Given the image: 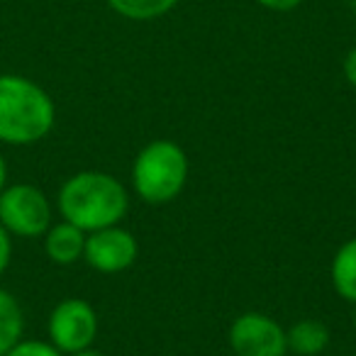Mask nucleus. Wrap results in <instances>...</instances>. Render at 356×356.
Masks as SVG:
<instances>
[{"label": "nucleus", "mask_w": 356, "mask_h": 356, "mask_svg": "<svg viewBox=\"0 0 356 356\" xmlns=\"http://www.w3.org/2000/svg\"><path fill=\"white\" fill-rule=\"evenodd\" d=\"M59 210L66 222L83 232H98L122 220L127 213V191L108 173H76L61 186Z\"/></svg>", "instance_id": "f257e3e1"}, {"label": "nucleus", "mask_w": 356, "mask_h": 356, "mask_svg": "<svg viewBox=\"0 0 356 356\" xmlns=\"http://www.w3.org/2000/svg\"><path fill=\"white\" fill-rule=\"evenodd\" d=\"M54 100L25 76H0V142L35 144L54 127Z\"/></svg>", "instance_id": "f03ea898"}, {"label": "nucleus", "mask_w": 356, "mask_h": 356, "mask_svg": "<svg viewBox=\"0 0 356 356\" xmlns=\"http://www.w3.org/2000/svg\"><path fill=\"white\" fill-rule=\"evenodd\" d=\"M188 176V159L173 142H152L134 163V188L147 203H168L181 193Z\"/></svg>", "instance_id": "7ed1b4c3"}, {"label": "nucleus", "mask_w": 356, "mask_h": 356, "mask_svg": "<svg viewBox=\"0 0 356 356\" xmlns=\"http://www.w3.org/2000/svg\"><path fill=\"white\" fill-rule=\"evenodd\" d=\"M0 225L17 237H40L51 227V205L32 184L6 186L0 193Z\"/></svg>", "instance_id": "20e7f679"}, {"label": "nucleus", "mask_w": 356, "mask_h": 356, "mask_svg": "<svg viewBox=\"0 0 356 356\" xmlns=\"http://www.w3.org/2000/svg\"><path fill=\"white\" fill-rule=\"evenodd\" d=\"M98 332V317L93 307L79 298L61 300L49 315V339L59 351L74 354V351L88 349Z\"/></svg>", "instance_id": "39448f33"}, {"label": "nucleus", "mask_w": 356, "mask_h": 356, "mask_svg": "<svg viewBox=\"0 0 356 356\" xmlns=\"http://www.w3.org/2000/svg\"><path fill=\"white\" fill-rule=\"evenodd\" d=\"M232 349L239 356H283L288 349L286 332L276 320L259 312L242 315L229 332Z\"/></svg>", "instance_id": "423d86ee"}, {"label": "nucleus", "mask_w": 356, "mask_h": 356, "mask_svg": "<svg viewBox=\"0 0 356 356\" xmlns=\"http://www.w3.org/2000/svg\"><path fill=\"white\" fill-rule=\"evenodd\" d=\"M86 261L93 268L103 273H118L122 268H127L137 257V242L127 229L120 227H105L93 232L86 239L83 249Z\"/></svg>", "instance_id": "0eeeda50"}, {"label": "nucleus", "mask_w": 356, "mask_h": 356, "mask_svg": "<svg viewBox=\"0 0 356 356\" xmlns=\"http://www.w3.org/2000/svg\"><path fill=\"white\" fill-rule=\"evenodd\" d=\"M86 249V237L83 229L76 227L71 222H61L54 227L47 229V242H44V252L59 266H69V264L79 261L83 257Z\"/></svg>", "instance_id": "6e6552de"}, {"label": "nucleus", "mask_w": 356, "mask_h": 356, "mask_svg": "<svg viewBox=\"0 0 356 356\" xmlns=\"http://www.w3.org/2000/svg\"><path fill=\"white\" fill-rule=\"evenodd\" d=\"M25 330V315L13 293L0 288V356H6L17 341L22 339Z\"/></svg>", "instance_id": "1a4fd4ad"}, {"label": "nucleus", "mask_w": 356, "mask_h": 356, "mask_svg": "<svg viewBox=\"0 0 356 356\" xmlns=\"http://www.w3.org/2000/svg\"><path fill=\"white\" fill-rule=\"evenodd\" d=\"M332 281H334V288L339 291V296L356 302V239L346 242L334 257Z\"/></svg>", "instance_id": "9d476101"}, {"label": "nucleus", "mask_w": 356, "mask_h": 356, "mask_svg": "<svg viewBox=\"0 0 356 356\" xmlns=\"http://www.w3.org/2000/svg\"><path fill=\"white\" fill-rule=\"evenodd\" d=\"M286 341L296 354L312 356V354H320V351L327 346L330 332H327V327L320 325V322L307 320V322H300V325L293 327V330L286 334Z\"/></svg>", "instance_id": "9b49d317"}, {"label": "nucleus", "mask_w": 356, "mask_h": 356, "mask_svg": "<svg viewBox=\"0 0 356 356\" xmlns=\"http://www.w3.org/2000/svg\"><path fill=\"white\" fill-rule=\"evenodd\" d=\"M118 15L127 17V20H156V17L166 15L168 10L176 8L178 0H108Z\"/></svg>", "instance_id": "f8f14e48"}, {"label": "nucleus", "mask_w": 356, "mask_h": 356, "mask_svg": "<svg viewBox=\"0 0 356 356\" xmlns=\"http://www.w3.org/2000/svg\"><path fill=\"white\" fill-rule=\"evenodd\" d=\"M6 356H61V351L54 344H47V341L37 339H25L17 341Z\"/></svg>", "instance_id": "ddd939ff"}, {"label": "nucleus", "mask_w": 356, "mask_h": 356, "mask_svg": "<svg viewBox=\"0 0 356 356\" xmlns=\"http://www.w3.org/2000/svg\"><path fill=\"white\" fill-rule=\"evenodd\" d=\"M13 234L8 232L3 225H0V276L6 273V268L10 266V259H13V242H10Z\"/></svg>", "instance_id": "4468645a"}, {"label": "nucleus", "mask_w": 356, "mask_h": 356, "mask_svg": "<svg viewBox=\"0 0 356 356\" xmlns=\"http://www.w3.org/2000/svg\"><path fill=\"white\" fill-rule=\"evenodd\" d=\"M259 6L268 8V10H278V13H288L293 8H298L302 0H257Z\"/></svg>", "instance_id": "2eb2a0df"}, {"label": "nucleus", "mask_w": 356, "mask_h": 356, "mask_svg": "<svg viewBox=\"0 0 356 356\" xmlns=\"http://www.w3.org/2000/svg\"><path fill=\"white\" fill-rule=\"evenodd\" d=\"M344 76L351 86H356V47L346 54V59H344Z\"/></svg>", "instance_id": "dca6fc26"}, {"label": "nucleus", "mask_w": 356, "mask_h": 356, "mask_svg": "<svg viewBox=\"0 0 356 356\" xmlns=\"http://www.w3.org/2000/svg\"><path fill=\"white\" fill-rule=\"evenodd\" d=\"M8 186V166H6V156L0 154V193L6 191Z\"/></svg>", "instance_id": "f3484780"}, {"label": "nucleus", "mask_w": 356, "mask_h": 356, "mask_svg": "<svg viewBox=\"0 0 356 356\" xmlns=\"http://www.w3.org/2000/svg\"><path fill=\"white\" fill-rule=\"evenodd\" d=\"M71 356H103V354H98V351H90V349H81V351H74Z\"/></svg>", "instance_id": "a211bd4d"}, {"label": "nucleus", "mask_w": 356, "mask_h": 356, "mask_svg": "<svg viewBox=\"0 0 356 356\" xmlns=\"http://www.w3.org/2000/svg\"><path fill=\"white\" fill-rule=\"evenodd\" d=\"M351 8H354V13H356V0H351Z\"/></svg>", "instance_id": "6ab92c4d"}, {"label": "nucleus", "mask_w": 356, "mask_h": 356, "mask_svg": "<svg viewBox=\"0 0 356 356\" xmlns=\"http://www.w3.org/2000/svg\"><path fill=\"white\" fill-rule=\"evenodd\" d=\"M354 325H356V315H354Z\"/></svg>", "instance_id": "aec40b11"}]
</instances>
